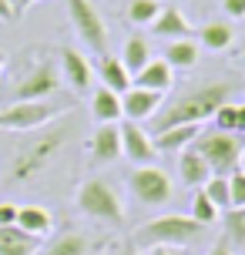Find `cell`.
<instances>
[{
  "label": "cell",
  "instance_id": "obj_1",
  "mask_svg": "<svg viewBox=\"0 0 245 255\" xmlns=\"http://www.w3.org/2000/svg\"><path fill=\"white\" fill-rule=\"evenodd\" d=\"M235 94L232 81H208L202 88H192L188 94H181L175 104H168L165 111H158L151 118V134L155 131H165L171 125H202L219 111L222 104Z\"/></svg>",
  "mask_w": 245,
  "mask_h": 255
},
{
  "label": "cell",
  "instance_id": "obj_2",
  "mask_svg": "<svg viewBox=\"0 0 245 255\" xmlns=\"http://www.w3.org/2000/svg\"><path fill=\"white\" fill-rule=\"evenodd\" d=\"M71 131H74V121H64L61 128H51V131L37 134L34 141H27L24 148L13 154L10 181H27V178H34L37 171H44V168L54 161V154L64 148V141H67Z\"/></svg>",
  "mask_w": 245,
  "mask_h": 255
},
{
  "label": "cell",
  "instance_id": "obj_3",
  "mask_svg": "<svg viewBox=\"0 0 245 255\" xmlns=\"http://www.w3.org/2000/svg\"><path fill=\"white\" fill-rule=\"evenodd\" d=\"M202 232H205V225L195 222L192 215H158L151 222H144L141 229L134 232V239L141 245H148V249H155V245H178V249H185V245L198 242Z\"/></svg>",
  "mask_w": 245,
  "mask_h": 255
},
{
  "label": "cell",
  "instance_id": "obj_4",
  "mask_svg": "<svg viewBox=\"0 0 245 255\" xmlns=\"http://www.w3.org/2000/svg\"><path fill=\"white\" fill-rule=\"evenodd\" d=\"M195 151L202 154L208 161V168L215 175H232L235 168L242 165V154H245V144L239 134H229V131H202L195 138Z\"/></svg>",
  "mask_w": 245,
  "mask_h": 255
},
{
  "label": "cell",
  "instance_id": "obj_5",
  "mask_svg": "<svg viewBox=\"0 0 245 255\" xmlns=\"http://www.w3.org/2000/svg\"><path fill=\"white\" fill-rule=\"evenodd\" d=\"M78 208L84 215L98 218V222H108V225H121V222H124L121 198H118L115 188L101 178H88L78 188Z\"/></svg>",
  "mask_w": 245,
  "mask_h": 255
},
{
  "label": "cell",
  "instance_id": "obj_6",
  "mask_svg": "<svg viewBox=\"0 0 245 255\" xmlns=\"http://www.w3.org/2000/svg\"><path fill=\"white\" fill-rule=\"evenodd\" d=\"M64 108L54 101H10L7 108H0V128L7 131H37L47 121L61 115Z\"/></svg>",
  "mask_w": 245,
  "mask_h": 255
},
{
  "label": "cell",
  "instance_id": "obj_7",
  "mask_svg": "<svg viewBox=\"0 0 245 255\" xmlns=\"http://www.w3.org/2000/svg\"><path fill=\"white\" fill-rule=\"evenodd\" d=\"M67 17L78 30V37L88 44V51L108 54V24L101 10L94 7V0H67Z\"/></svg>",
  "mask_w": 245,
  "mask_h": 255
},
{
  "label": "cell",
  "instance_id": "obj_8",
  "mask_svg": "<svg viewBox=\"0 0 245 255\" xmlns=\"http://www.w3.org/2000/svg\"><path fill=\"white\" fill-rule=\"evenodd\" d=\"M128 185H131V191H134V198L141 205H148V208H161V205H168L171 195H175L171 178L155 165H134V171L128 175Z\"/></svg>",
  "mask_w": 245,
  "mask_h": 255
},
{
  "label": "cell",
  "instance_id": "obj_9",
  "mask_svg": "<svg viewBox=\"0 0 245 255\" xmlns=\"http://www.w3.org/2000/svg\"><path fill=\"white\" fill-rule=\"evenodd\" d=\"M57 88H61V74L54 61H40L30 74L20 77V84L13 88V101H47Z\"/></svg>",
  "mask_w": 245,
  "mask_h": 255
},
{
  "label": "cell",
  "instance_id": "obj_10",
  "mask_svg": "<svg viewBox=\"0 0 245 255\" xmlns=\"http://www.w3.org/2000/svg\"><path fill=\"white\" fill-rule=\"evenodd\" d=\"M118 128H121V154H124L128 161H134V165H151L158 158L151 131H144L138 121H128V118H121Z\"/></svg>",
  "mask_w": 245,
  "mask_h": 255
},
{
  "label": "cell",
  "instance_id": "obj_11",
  "mask_svg": "<svg viewBox=\"0 0 245 255\" xmlns=\"http://www.w3.org/2000/svg\"><path fill=\"white\" fill-rule=\"evenodd\" d=\"M94 165H111L121 158V128L118 121H108V125H98V131L91 134V144H88Z\"/></svg>",
  "mask_w": 245,
  "mask_h": 255
},
{
  "label": "cell",
  "instance_id": "obj_12",
  "mask_svg": "<svg viewBox=\"0 0 245 255\" xmlns=\"http://www.w3.org/2000/svg\"><path fill=\"white\" fill-rule=\"evenodd\" d=\"M158 108H161V94L158 91H144V88H134L131 84L124 94H121V111L128 121H148V118L158 115Z\"/></svg>",
  "mask_w": 245,
  "mask_h": 255
},
{
  "label": "cell",
  "instance_id": "obj_13",
  "mask_svg": "<svg viewBox=\"0 0 245 255\" xmlns=\"http://www.w3.org/2000/svg\"><path fill=\"white\" fill-rule=\"evenodd\" d=\"M151 34L155 37H165V40H181V37H192V24H188V17L175 7V3H168L161 7L155 20H151Z\"/></svg>",
  "mask_w": 245,
  "mask_h": 255
},
{
  "label": "cell",
  "instance_id": "obj_14",
  "mask_svg": "<svg viewBox=\"0 0 245 255\" xmlns=\"http://www.w3.org/2000/svg\"><path fill=\"white\" fill-rule=\"evenodd\" d=\"M61 74H64V81L78 91V94H84V91L91 88V77H94L88 57L78 54L74 47H61Z\"/></svg>",
  "mask_w": 245,
  "mask_h": 255
},
{
  "label": "cell",
  "instance_id": "obj_15",
  "mask_svg": "<svg viewBox=\"0 0 245 255\" xmlns=\"http://www.w3.org/2000/svg\"><path fill=\"white\" fill-rule=\"evenodd\" d=\"M178 175H181V181H185L188 188H202L215 171L208 168V161L202 158V154L195 151V144H188V148H181V154H178Z\"/></svg>",
  "mask_w": 245,
  "mask_h": 255
},
{
  "label": "cell",
  "instance_id": "obj_16",
  "mask_svg": "<svg viewBox=\"0 0 245 255\" xmlns=\"http://www.w3.org/2000/svg\"><path fill=\"white\" fill-rule=\"evenodd\" d=\"M171 71H175V67H168V61H148L138 74L131 77V84H134V88H144V91L165 94V91L175 84V74H171Z\"/></svg>",
  "mask_w": 245,
  "mask_h": 255
},
{
  "label": "cell",
  "instance_id": "obj_17",
  "mask_svg": "<svg viewBox=\"0 0 245 255\" xmlns=\"http://www.w3.org/2000/svg\"><path fill=\"white\" fill-rule=\"evenodd\" d=\"M198 134H202V125H171L165 131H155L151 141H155L158 151H181V148L195 144Z\"/></svg>",
  "mask_w": 245,
  "mask_h": 255
},
{
  "label": "cell",
  "instance_id": "obj_18",
  "mask_svg": "<svg viewBox=\"0 0 245 255\" xmlns=\"http://www.w3.org/2000/svg\"><path fill=\"white\" fill-rule=\"evenodd\" d=\"M40 249V239L17 225H0V255H34Z\"/></svg>",
  "mask_w": 245,
  "mask_h": 255
},
{
  "label": "cell",
  "instance_id": "obj_19",
  "mask_svg": "<svg viewBox=\"0 0 245 255\" xmlns=\"http://www.w3.org/2000/svg\"><path fill=\"white\" fill-rule=\"evenodd\" d=\"M91 115L98 118V125H108V121H121L124 111H121V94H115L111 88H98L91 94Z\"/></svg>",
  "mask_w": 245,
  "mask_h": 255
},
{
  "label": "cell",
  "instance_id": "obj_20",
  "mask_svg": "<svg viewBox=\"0 0 245 255\" xmlns=\"http://www.w3.org/2000/svg\"><path fill=\"white\" fill-rule=\"evenodd\" d=\"M98 74H101V84H104V88H111L115 94H124V91L131 88V74H128V67L121 64V57L101 54V61H98Z\"/></svg>",
  "mask_w": 245,
  "mask_h": 255
},
{
  "label": "cell",
  "instance_id": "obj_21",
  "mask_svg": "<svg viewBox=\"0 0 245 255\" xmlns=\"http://www.w3.org/2000/svg\"><path fill=\"white\" fill-rule=\"evenodd\" d=\"M17 229H24V232H30V235L44 239V235H51L54 218H51V212L40 208V205H20V208H17Z\"/></svg>",
  "mask_w": 245,
  "mask_h": 255
},
{
  "label": "cell",
  "instance_id": "obj_22",
  "mask_svg": "<svg viewBox=\"0 0 245 255\" xmlns=\"http://www.w3.org/2000/svg\"><path fill=\"white\" fill-rule=\"evenodd\" d=\"M235 40V30L229 20H208V24L198 27V44L208 47V51H225V47H232Z\"/></svg>",
  "mask_w": 245,
  "mask_h": 255
},
{
  "label": "cell",
  "instance_id": "obj_23",
  "mask_svg": "<svg viewBox=\"0 0 245 255\" xmlns=\"http://www.w3.org/2000/svg\"><path fill=\"white\" fill-rule=\"evenodd\" d=\"M165 61L168 67H195L198 64V44H195L192 37H181V40H168L165 47Z\"/></svg>",
  "mask_w": 245,
  "mask_h": 255
},
{
  "label": "cell",
  "instance_id": "obj_24",
  "mask_svg": "<svg viewBox=\"0 0 245 255\" xmlns=\"http://www.w3.org/2000/svg\"><path fill=\"white\" fill-rule=\"evenodd\" d=\"M148 61H151V51H148V40H144L141 34H134V37L124 40V47H121V64L128 67L131 77L138 74V71H141Z\"/></svg>",
  "mask_w": 245,
  "mask_h": 255
},
{
  "label": "cell",
  "instance_id": "obj_25",
  "mask_svg": "<svg viewBox=\"0 0 245 255\" xmlns=\"http://www.w3.org/2000/svg\"><path fill=\"white\" fill-rule=\"evenodd\" d=\"M202 191L212 198V205H215L219 212H229V208H232V195H229V175H212V178L202 185Z\"/></svg>",
  "mask_w": 245,
  "mask_h": 255
},
{
  "label": "cell",
  "instance_id": "obj_26",
  "mask_svg": "<svg viewBox=\"0 0 245 255\" xmlns=\"http://www.w3.org/2000/svg\"><path fill=\"white\" fill-rule=\"evenodd\" d=\"M44 255H88V239L78 235V232H67V235H57L51 242V249Z\"/></svg>",
  "mask_w": 245,
  "mask_h": 255
},
{
  "label": "cell",
  "instance_id": "obj_27",
  "mask_svg": "<svg viewBox=\"0 0 245 255\" xmlns=\"http://www.w3.org/2000/svg\"><path fill=\"white\" fill-rule=\"evenodd\" d=\"M158 13H161V0H128V20L138 27H151Z\"/></svg>",
  "mask_w": 245,
  "mask_h": 255
},
{
  "label": "cell",
  "instance_id": "obj_28",
  "mask_svg": "<svg viewBox=\"0 0 245 255\" xmlns=\"http://www.w3.org/2000/svg\"><path fill=\"white\" fill-rule=\"evenodd\" d=\"M192 218H195V222H202V225H212V222H219V208L212 205V198H208L202 188L192 195Z\"/></svg>",
  "mask_w": 245,
  "mask_h": 255
},
{
  "label": "cell",
  "instance_id": "obj_29",
  "mask_svg": "<svg viewBox=\"0 0 245 255\" xmlns=\"http://www.w3.org/2000/svg\"><path fill=\"white\" fill-rule=\"evenodd\" d=\"M225 232H229V242L245 245V208H229L225 212Z\"/></svg>",
  "mask_w": 245,
  "mask_h": 255
},
{
  "label": "cell",
  "instance_id": "obj_30",
  "mask_svg": "<svg viewBox=\"0 0 245 255\" xmlns=\"http://www.w3.org/2000/svg\"><path fill=\"white\" fill-rule=\"evenodd\" d=\"M212 121H215V128L219 131H229V134H235V125H239V104H232V101H225L212 115Z\"/></svg>",
  "mask_w": 245,
  "mask_h": 255
},
{
  "label": "cell",
  "instance_id": "obj_31",
  "mask_svg": "<svg viewBox=\"0 0 245 255\" xmlns=\"http://www.w3.org/2000/svg\"><path fill=\"white\" fill-rule=\"evenodd\" d=\"M229 195H232V208H245V171L235 168L229 175Z\"/></svg>",
  "mask_w": 245,
  "mask_h": 255
},
{
  "label": "cell",
  "instance_id": "obj_32",
  "mask_svg": "<svg viewBox=\"0 0 245 255\" xmlns=\"http://www.w3.org/2000/svg\"><path fill=\"white\" fill-rule=\"evenodd\" d=\"M222 10L232 20H239V17H245V0H222Z\"/></svg>",
  "mask_w": 245,
  "mask_h": 255
},
{
  "label": "cell",
  "instance_id": "obj_33",
  "mask_svg": "<svg viewBox=\"0 0 245 255\" xmlns=\"http://www.w3.org/2000/svg\"><path fill=\"white\" fill-rule=\"evenodd\" d=\"M0 225H17V205L10 202L0 205Z\"/></svg>",
  "mask_w": 245,
  "mask_h": 255
},
{
  "label": "cell",
  "instance_id": "obj_34",
  "mask_svg": "<svg viewBox=\"0 0 245 255\" xmlns=\"http://www.w3.org/2000/svg\"><path fill=\"white\" fill-rule=\"evenodd\" d=\"M151 255H188L185 249H178V245H155L151 249Z\"/></svg>",
  "mask_w": 245,
  "mask_h": 255
},
{
  "label": "cell",
  "instance_id": "obj_35",
  "mask_svg": "<svg viewBox=\"0 0 245 255\" xmlns=\"http://www.w3.org/2000/svg\"><path fill=\"white\" fill-rule=\"evenodd\" d=\"M13 0H0V20H13Z\"/></svg>",
  "mask_w": 245,
  "mask_h": 255
},
{
  "label": "cell",
  "instance_id": "obj_36",
  "mask_svg": "<svg viewBox=\"0 0 245 255\" xmlns=\"http://www.w3.org/2000/svg\"><path fill=\"white\" fill-rule=\"evenodd\" d=\"M34 3H40V0H13V13L20 17V13H27L30 7H34Z\"/></svg>",
  "mask_w": 245,
  "mask_h": 255
},
{
  "label": "cell",
  "instance_id": "obj_37",
  "mask_svg": "<svg viewBox=\"0 0 245 255\" xmlns=\"http://www.w3.org/2000/svg\"><path fill=\"white\" fill-rule=\"evenodd\" d=\"M208 255H235V252H232V245H229V242H215Z\"/></svg>",
  "mask_w": 245,
  "mask_h": 255
},
{
  "label": "cell",
  "instance_id": "obj_38",
  "mask_svg": "<svg viewBox=\"0 0 245 255\" xmlns=\"http://www.w3.org/2000/svg\"><path fill=\"white\" fill-rule=\"evenodd\" d=\"M235 134H245V104H239V125H235Z\"/></svg>",
  "mask_w": 245,
  "mask_h": 255
},
{
  "label": "cell",
  "instance_id": "obj_39",
  "mask_svg": "<svg viewBox=\"0 0 245 255\" xmlns=\"http://www.w3.org/2000/svg\"><path fill=\"white\" fill-rule=\"evenodd\" d=\"M0 67H3V51H0Z\"/></svg>",
  "mask_w": 245,
  "mask_h": 255
},
{
  "label": "cell",
  "instance_id": "obj_40",
  "mask_svg": "<svg viewBox=\"0 0 245 255\" xmlns=\"http://www.w3.org/2000/svg\"><path fill=\"white\" fill-rule=\"evenodd\" d=\"M242 171H245V161H242Z\"/></svg>",
  "mask_w": 245,
  "mask_h": 255
}]
</instances>
